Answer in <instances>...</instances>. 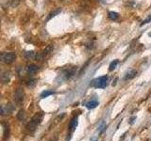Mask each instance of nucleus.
Returning a JSON list of instances; mask_svg holds the SVG:
<instances>
[{
    "instance_id": "1",
    "label": "nucleus",
    "mask_w": 151,
    "mask_h": 141,
    "mask_svg": "<svg viewBox=\"0 0 151 141\" xmlns=\"http://www.w3.org/2000/svg\"><path fill=\"white\" fill-rule=\"evenodd\" d=\"M43 116L44 115H43L42 112H38V113L35 114V115L33 116V118L31 119L30 121L28 123V126H26L28 130L30 131V132H33V131L36 130L38 125H39L41 123V121H42Z\"/></svg>"
},
{
    "instance_id": "2",
    "label": "nucleus",
    "mask_w": 151,
    "mask_h": 141,
    "mask_svg": "<svg viewBox=\"0 0 151 141\" xmlns=\"http://www.w3.org/2000/svg\"><path fill=\"white\" fill-rule=\"evenodd\" d=\"M108 85V75H103L91 81V87L96 89H105Z\"/></svg>"
},
{
    "instance_id": "3",
    "label": "nucleus",
    "mask_w": 151,
    "mask_h": 141,
    "mask_svg": "<svg viewBox=\"0 0 151 141\" xmlns=\"http://www.w3.org/2000/svg\"><path fill=\"white\" fill-rule=\"evenodd\" d=\"M16 59V55L11 52H2L0 53V62L5 64H11Z\"/></svg>"
},
{
    "instance_id": "4",
    "label": "nucleus",
    "mask_w": 151,
    "mask_h": 141,
    "mask_svg": "<svg viewBox=\"0 0 151 141\" xmlns=\"http://www.w3.org/2000/svg\"><path fill=\"white\" fill-rule=\"evenodd\" d=\"M24 98H25V92H24L23 89H17L14 92V100L17 104H21L24 101Z\"/></svg>"
},
{
    "instance_id": "5",
    "label": "nucleus",
    "mask_w": 151,
    "mask_h": 141,
    "mask_svg": "<svg viewBox=\"0 0 151 141\" xmlns=\"http://www.w3.org/2000/svg\"><path fill=\"white\" fill-rule=\"evenodd\" d=\"M10 80H11V72L9 70L3 72L0 74V82H1V84H8Z\"/></svg>"
},
{
    "instance_id": "6",
    "label": "nucleus",
    "mask_w": 151,
    "mask_h": 141,
    "mask_svg": "<svg viewBox=\"0 0 151 141\" xmlns=\"http://www.w3.org/2000/svg\"><path fill=\"white\" fill-rule=\"evenodd\" d=\"M76 67H71V68L66 69L63 73V77L65 79H68V78L72 77V76L76 73Z\"/></svg>"
},
{
    "instance_id": "7",
    "label": "nucleus",
    "mask_w": 151,
    "mask_h": 141,
    "mask_svg": "<svg viewBox=\"0 0 151 141\" xmlns=\"http://www.w3.org/2000/svg\"><path fill=\"white\" fill-rule=\"evenodd\" d=\"M26 72L28 73H30V74H34V73H36L38 70H39V67L37 65H35V64H29V65L26 66Z\"/></svg>"
},
{
    "instance_id": "8",
    "label": "nucleus",
    "mask_w": 151,
    "mask_h": 141,
    "mask_svg": "<svg viewBox=\"0 0 151 141\" xmlns=\"http://www.w3.org/2000/svg\"><path fill=\"white\" fill-rule=\"evenodd\" d=\"M36 54L37 53H35L34 51H26L24 52V57L28 60H33L36 58Z\"/></svg>"
},
{
    "instance_id": "9",
    "label": "nucleus",
    "mask_w": 151,
    "mask_h": 141,
    "mask_svg": "<svg viewBox=\"0 0 151 141\" xmlns=\"http://www.w3.org/2000/svg\"><path fill=\"white\" fill-rule=\"evenodd\" d=\"M136 73H137V70L134 69H130L125 74V76H124V80H129V79H132L136 75Z\"/></svg>"
},
{
    "instance_id": "10",
    "label": "nucleus",
    "mask_w": 151,
    "mask_h": 141,
    "mask_svg": "<svg viewBox=\"0 0 151 141\" xmlns=\"http://www.w3.org/2000/svg\"><path fill=\"white\" fill-rule=\"evenodd\" d=\"M78 117L73 118L72 120H71V122H70V125H69L70 131H71V132H74V131H75L76 128L78 127Z\"/></svg>"
},
{
    "instance_id": "11",
    "label": "nucleus",
    "mask_w": 151,
    "mask_h": 141,
    "mask_svg": "<svg viewBox=\"0 0 151 141\" xmlns=\"http://www.w3.org/2000/svg\"><path fill=\"white\" fill-rule=\"evenodd\" d=\"M98 104L99 102L97 100H91V101H89L86 104V107L88 109H94V108H96L98 105Z\"/></svg>"
},
{
    "instance_id": "12",
    "label": "nucleus",
    "mask_w": 151,
    "mask_h": 141,
    "mask_svg": "<svg viewBox=\"0 0 151 141\" xmlns=\"http://www.w3.org/2000/svg\"><path fill=\"white\" fill-rule=\"evenodd\" d=\"M108 16L111 21H116V20L119 18V14L117 12H115V11H109Z\"/></svg>"
},
{
    "instance_id": "13",
    "label": "nucleus",
    "mask_w": 151,
    "mask_h": 141,
    "mask_svg": "<svg viewBox=\"0 0 151 141\" xmlns=\"http://www.w3.org/2000/svg\"><path fill=\"white\" fill-rule=\"evenodd\" d=\"M118 63H119V60L118 59H115L113 61H111V64H109V70H113L115 68H116V66L118 65Z\"/></svg>"
},
{
    "instance_id": "14",
    "label": "nucleus",
    "mask_w": 151,
    "mask_h": 141,
    "mask_svg": "<svg viewBox=\"0 0 151 141\" xmlns=\"http://www.w3.org/2000/svg\"><path fill=\"white\" fill-rule=\"evenodd\" d=\"M53 94H54V91H52V90H44V91L41 94V97H42V98H46V97L53 95Z\"/></svg>"
},
{
    "instance_id": "15",
    "label": "nucleus",
    "mask_w": 151,
    "mask_h": 141,
    "mask_svg": "<svg viewBox=\"0 0 151 141\" xmlns=\"http://www.w3.org/2000/svg\"><path fill=\"white\" fill-rule=\"evenodd\" d=\"M52 50H53V46L52 45H47V47H45V48H44L43 53H44V55H45V57H46L47 55H49L50 53L52 52Z\"/></svg>"
},
{
    "instance_id": "16",
    "label": "nucleus",
    "mask_w": 151,
    "mask_h": 141,
    "mask_svg": "<svg viewBox=\"0 0 151 141\" xmlns=\"http://www.w3.org/2000/svg\"><path fill=\"white\" fill-rule=\"evenodd\" d=\"M44 57H45V55H44L43 52H41V53H37L36 54V58H35V59H37L38 61H43L44 59Z\"/></svg>"
},
{
    "instance_id": "17",
    "label": "nucleus",
    "mask_w": 151,
    "mask_h": 141,
    "mask_svg": "<svg viewBox=\"0 0 151 141\" xmlns=\"http://www.w3.org/2000/svg\"><path fill=\"white\" fill-rule=\"evenodd\" d=\"M61 11V8H58V10H54V11H53V12H51V13L49 14V16L47 17V19H46V20H50L51 18H53V17H54V16H56V15H57V14H59V13H60Z\"/></svg>"
},
{
    "instance_id": "18",
    "label": "nucleus",
    "mask_w": 151,
    "mask_h": 141,
    "mask_svg": "<svg viewBox=\"0 0 151 141\" xmlns=\"http://www.w3.org/2000/svg\"><path fill=\"white\" fill-rule=\"evenodd\" d=\"M17 118H18L19 120H24L26 119V112L24 110H21L18 113V115H17Z\"/></svg>"
},
{
    "instance_id": "19",
    "label": "nucleus",
    "mask_w": 151,
    "mask_h": 141,
    "mask_svg": "<svg viewBox=\"0 0 151 141\" xmlns=\"http://www.w3.org/2000/svg\"><path fill=\"white\" fill-rule=\"evenodd\" d=\"M105 130H106V123H105V121H102L101 124H100V126H99V128H98V131L100 134H102L103 132H105Z\"/></svg>"
},
{
    "instance_id": "20",
    "label": "nucleus",
    "mask_w": 151,
    "mask_h": 141,
    "mask_svg": "<svg viewBox=\"0 0 151 141\" xmlns=\"http://www.w3.org/2000/svg\"><path fill=\"white\" fill-rule=\"evenodd\" d=\"M150 21H151V15H150V16L148 17V18H146V20H144V21L143 23H142V24H141V25H142V26H143V25H146V24H147V23H149Z\"/></svg>"
},
{
    "instance_id": "21",
    "label": "nucleus",
    "mask_w": 151,
    "mask_h": 141,
    "mask_svg": "<svg viewBox=\"0 0 151 141\" xmlns=\"http://www.w3.org/2000/svg\"><path fill=\"white\" fill-rule=\"evenodd\" d=\"M0 115H5V111L1 106H0Z\"/></svg>"
},
{
    "instance_id": "22",
    "label": "nucleus",
    "mask_w": 151,
    "mask_h": 141,
    "mask_svg": "<svg viewBox=\"0 0 151 141\" xmlns=\"http://www.w3.org/2000/svg\"><path fill=\"white\" fill-rule=\"evenodd\" d=\"M93 141H97V140H96V139H94Z\"/></svg>"
},
{
    "instance_id": "23",
    "label": "nucleus",
    "mask_w": 151,
    "mask_h": 141,
    "mask_svg": "<svg viewBox=\"0 0 151 141\" xmlns=\"http://www.w3.org/2000/svg\"><path fill=\"white\" fill-rule=\"evenodd\" d=\"M0 74H1V70H0Z\"/></svg>"
},
{
    "instance_id": "24",
    "label": "nucleus",
    "mask_w": 151,
    "mask_h": 141,
    "mask_svg": "<svg viewBox=\"0 0 151 141\" xmlns=\"http://www.w3.org/2000/svg\"><path fill=\"white\" fill-rule=\"evenodd\" d=\"M33 1H35V0H33Z\"/></svg>"
},
{
    "instance_id": "25",
    "label": "nucleus",
    "mask_w": 151,
    "mask_h": 141,
    "mask_svg": "<svg viewBox=\"0 0 151 141\" xmlns=\"http://www.w3.org/2000/svg\"><path fill=\"white\" fill-rule=\"evenodd\" d=\"M150 36H151V34H150Z\"/></svg>"
}]
</instances>
